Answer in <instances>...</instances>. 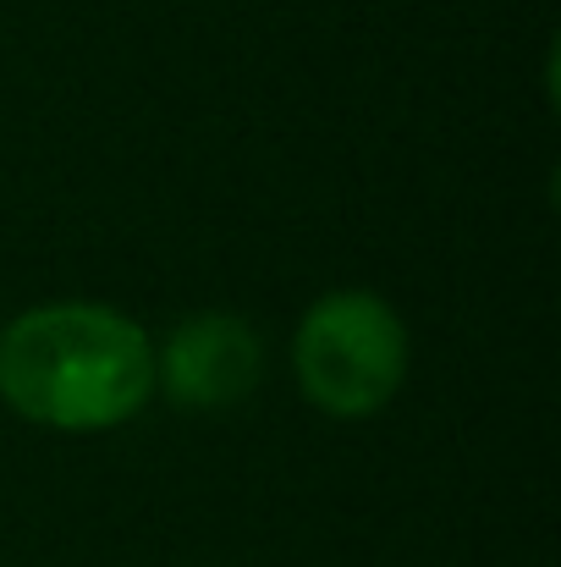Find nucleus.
Segmentation results:
<instances>
[{
  "label": "nucleus",
  "mask_w": 561,
  "mask_h": 567,
  "mask_svg": "<svg viewBox=\"0 0 561 567\" xmlns=\"http://www.w3.org/2000/svg\"><path fill=\"white\" fill-rule=\"evenodd\" d=\"M264 380V337L231 309H198L155 342V391L183 413H226Z\"/></svg>",
  "instance_id": "nucleus-3"
},
{
  "label": "nucleus",
  "mask_w": 561,
  "mask_h": 567,
  "mask_svg": "<svg viewBox=\"0 0 561 567\" xmlns=\"http://www.w3.org/2000/svg\"><path fill=\"white\" fill-rule=\"evenodd\" d=\"M0 402L55 435L116 430L155 402V337L116 303H33L0 326Z\"/></svg>",
  "instance_id": "nucleus-1"
},
{
  "label": "nucleus",
  "mask_w": 561,
  "mask_h": 567,
  "mask_svg": "<svg viewBox=\"0 0 561 567\" xmlns=\"http://www.w3.org/2000/svg\"><path fill=\"white\" fill-rule=\"evenodd\" d=\"M413 364V337L370 287H336L314 298L292 331L298 391L325 419H374L396 402Z\"/></svg>",
  "instance_id": "nucleus-2"
}]
</instances>
